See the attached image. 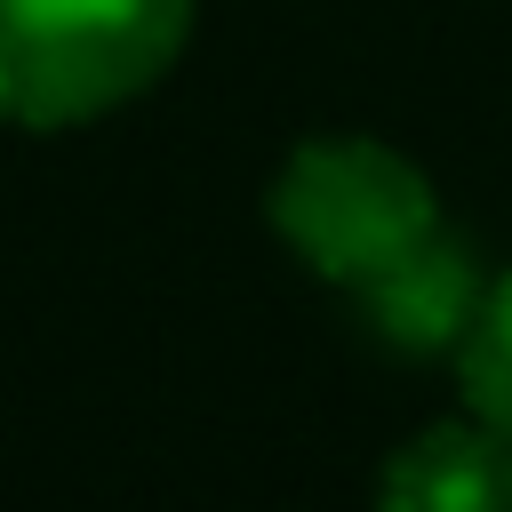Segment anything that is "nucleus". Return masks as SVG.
Masks as SVG:
<instances>
[{
  "label": "nucleus",
  "instance_id": "nucleus-2",
  "mask_svg": "<svg viewBox=\"0 0 512 512\" xmlns=\"http://www.w3.org/2000/svg\"><path fill=\"white\" fill-rule=\"evenodd\" d=\"M440 224L432 176L376 136H312L272 176V232L336 288H360Z\"/></svg>",
  "mask_w": 512,
  "mask_h": 512
},
{
  "label": "nucleus",
  "instance_id": "nucleus-5",
  "mask_svg": "<svg viewBox=\"0 0 512 512\" xmlns=\"http://www.w3.org/2000/svg\"><path fill=\"white\" fill-rule=\"evenodd\" d=\"M456 368H464V400H472V416H488L496 432H512V272L488 280L480 320H472L464 344H456Z\"/></svg>",
  "mask_w": 512,
  "mask_h": 512
},
{
  "label": "nucleus",
  "instance_id": "nucleus-1",
  "mask_svg": "<svg viewBox=\"0 0 512 512\" xmlns=\"http://www.w3.org/2000/svg\"><path fill=\"white\" fill-rule=\"evenodd\" d=\"M192 32V0H0V120L80 128L144 96Z\"/></svg>",
  "mask_w": 512,
  "mask_h": 512
},
{
  "label": "nucleus",
  "instance_id": "nucleus-3",
  "mask_svg": "<svg viewBox=\"0 0 512 512\" xmlns=\"http://www.w3.org/2000/svg\"><path fill=\"white\" fill-rule=\"evenodd\" d=\"M360 320L376 344L392 352H456L464 328L480 320V296H488V272H480V248L448 224H432L416 248H400L384 272H368L360 288Z\"/></svg>",
  "mask_w": 512,
  "mask_h": 512
},
{
  "label": "nucleus",
  "instance_id": "nucleus-4",
  "mask_svg": "<svg viewBox=\"0 0 512 512\" xmlns=\"http://www.w3.org/2000/svg\"><path fill=\"white\" fill-rule=\"evenodd\" d=\"M376 512H512V432L488 416L424 424L408 448H392Z\"/></svg>",
  "mask_w": 512,
  "mask_h": 512
}]
</instances>
